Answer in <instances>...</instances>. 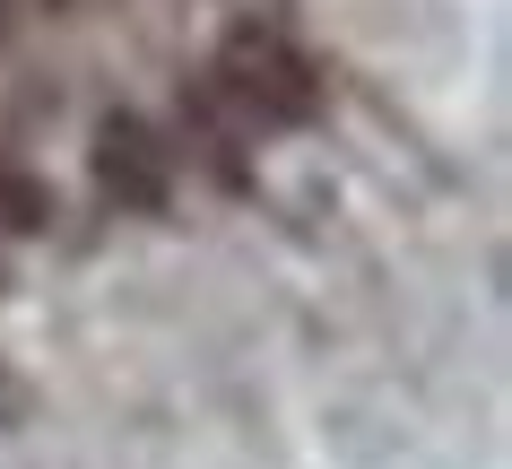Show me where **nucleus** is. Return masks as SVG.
<instances>
[{"label": "nucleus", "mask_w": 512, "mask_h": 469, "mask_svg": "<svg viewBox=\"0 0 512 469\" xmlns=\"http://www.w3.org/2000/svg\"><path fill=\"white\" fill-rule=\"evenodd\" d=\"M209 87H217V105L235 113L252 139L313 131V122H322V105H330V87H322V70H313V53H304L287 27H270V18H235V27L217 35Z\"/></svg>", "instance_id": "nucleus-1"}, {"label": "nucleus", "mask_w": 512, "mask_h": 469, "mask_svg": "<svg viewBox=\"0 0 512 469\" xmlns=\"http://www.w3.org/2000/svg\"><path fill=\"white\" fill-rule=\"evenodd\" d=\"M0 44H9V0H0Z\"/></svg>", "instance_id": "nucleus-5"}, {"label": "nucleus", "mask_w": 512, "mask_h": 469, "mask_svg": "<svg viewBox=\"0 0 512 469\" xmlns=\"http://www.w3.org/2000/svg\"><path fill=\"white\" fill-rule=\"evenodd\" d=\"M53 218H61V209H53V183L0 157V235H44Z\"/></svg>", "instance_id": "nucleus-4"}, {"label": "nucleus", "mask_w": 512, "mask_h": 469, "mask_svg": "<svg viewBox=\"0 0 512 469\" xmlns=\"http://www.w3.org/2000/svg\"><path fill=\"white\" fill-rule=\"evenodd\" d=\"M44 9H70V0H44Z\"/></svg>", "instance_id": "nucleus-6"}, {"label": "nucleus", "mask_w": 512, "mask_h": 469, "mask_svg": "<svg viewBox=\"0 0 512 469\" xmlns=\"http://www.w3.org/2000/svg\"><path fill=\"white\" fill-rule=\"evenodd\" d=\"M87 183H96L105 209H122V218H165L174 192H183V148H174L148 113L113 105V113H96V131H87Z\"/></svg>", "instance_id": "nucleus-2"}, {"label": "nucleus", "mask_w": 512, "mask_h": 469, "mask_svg": "<svg viewBox=\"0 0 512 469\" xmlns=\"http://www.w3.org/2000/svg\"><path fill=\"white\" fill-rule=\"evenodd\" d=\"M174 113H183V139H174V148H191V166L209 174L217 192H243V183H252V166H243V157H252V131H243L235 113L217 105V87H209V79H191Z\"/></svg>", "instance_id": "nucleus-3"}]
</instances>
